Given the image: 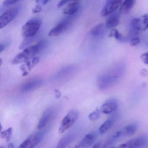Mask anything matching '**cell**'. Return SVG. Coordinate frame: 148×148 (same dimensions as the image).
Wrapping results in <instances>:
<instances>
[{"label":"cell","instance_id":"cell-1","mask_svg":"<svg viewBox=\"0 0 148 148\" xmlns=\"http://www.w3.org/2000/svg\"><path fill=\"white\" fill-rule=\"evenodd\" d=\"M46 45V41L41 40L35 45L26 47L15 57L12 60V64L14 65L18 64L32 59L45 47Z\"/></svg>","mask_w":148,"mask_h":148},{"label":"cell","instance_id":"cell-2","mask_svg":"<svg viewBox=\"0 0 148 148\" xmlns=\"http://www.w3.org/2000/svg\"><path fill=\"white\" fill-rule=\"evenodd\" d=\"M41 26V21L38 18L29 20L22 27L21 34L26 38H32L38 32Z\"/></svg>","mask_w":148,"mask_h":148},{"label":"cell","instance_id":"cell-3","mask_svg":"<svg viewBox=\"0 0 148 148\" xmlns=\"http://www.w3.org/2000/svg\"><path fill=\"white\" fill-rule=\"evenodd\" d=\"M117 70L114 72L108 73V74L101 75L99 77L98 84L100 90H104L110 88L116 83L119 77V74H121L120 72L117 71Z\"/></svg>","mask_w":148,"mask_h":148},{"label":"cell","instance_id":"cell-4","mask_svg":"<svg viewBox=\"0 0 148 148\" xmlns=\"http://www.w3.org/2000/svg\"><path fill=\"white\" fill-rule=\"evenodd\" d=\"M138 128V125L137 124L133 123L129 125L116 132L115 134L112 135L106 141V142L108 145H110L119 138L132 136L136 133Z\"/></svg>","mask_w":148,"mask_h":148},{"label":"cell","instance_id":"cell-5","mask_svg":"<svg viewBox=\"0 0 148 148\" xmlns=\"http://www.w3.org/2000/svg\"><path fill=\"white\" fill-rule=\"evenodd\" d=\"M77 111L72 110L69 112L61 122L58 132L60 134L64 133L66 131L71 128L77 121L78 117Z\"/></svg>","mask_w":148,"mask_h":148},{"label":"cell","instance_id":"cell-6","mask_svg":"<svg viewBox=\"0 0 148 148\" xmlns=\"http://www.w3.org/2000/svg\"><path fill=\"white\" fill-rule=\"evenodd\" d=\"M44 135L43 132H35L24 141L18 148H34L42 141Z\"/></svg>","mask_w":148,"mask_h":148},{"label":"cell","instance_id":"cell-7","mask_svg":"<svg viewBox=\"0 0 148 148\" xmlns=\"http://www.w3.org/2000/svg\"><path fill=\"white\" fill-rule=\"evenodd\" d=\"M71 22V18L70 17L61 20L57 25L50 30L48 34V36L55 37L63 33L70 27Z\"/></svg>","mask_w":148,"mask_h":148},{"label":"cell","instance_id":"cell-8","mask_svg":"<svg viewBox=\"0 0 148 148\" xmlns=\"http://www.w3.org/2000/svg\"><path fill=\"white\" fill-rule=\"evenodd\" d=\"M19 8L14 7L10 8L3 13L0 17V28L2 29L12 22L16 17L18 13Z\"/></svg>","mask_w":148,"mask_h":148},{"label":"cell","instance_id":"cell-9","mask_svg":"<svg viewBox=\"0 0 148 148\" xmlns=\"http://www.w3.org/2000/svg\"><path fill=\"white\" fill-rule=\"evenodd\" d=\"M123 3L120 0H108L106 1L105 4L101 11L102 17H105L115 12L121 6Z\"/></svg>","mask_w":148,"mask_h":148},{"label":"cell","instance_id":"cell-10","mask_svg":"<svg viewBox=\"0 0 148 148\" xmlns=\"http://www.w3.org/2000/svg\"><path fill=\"white\" fill-rule=\"evenodd\" d=\"M148 142L146 137H139L120 145L118 148H142L147 145Z\"/></svg>","mask_w":148,"mask_h":148},{"label":"cell","instance_id":"cell-11","mask_svg":"<svg viewBox=\"0 0 148 148\" xmlns=\"http://www.w3.org/2000/svg\"><path fill=\"white\" fill-rule=\"evenodd\" d=\"M118 106L117 100L115 99H111L102 105L100 108V112L103 114H110L116 110Z\"/></svg>","mask_w":148,"mask_h":148},{"label":"cell","instance_id":"cell-12","mask_svg":"<svg viewBox=\"0 0 148 148\" xmlns=\"http://www.w3.org/2000/svg\"><path fill=\"white\" fill-rule=\"evenodd\" d=\"M42 84L43 80L40 79H31L23 85L21 87V91L23 92H30L39 88Z\"/></svg>","mask_w":148,"mask_h":148},{"label":"cell","instance_id":"cell-13","mask_svg":"<svg viewBox=\"0 0 148 148\" xmlns=\"http://www.w3.org/2000/svg\"><path fill=\"white\" fill-rule=\"evenodd\" d=\"M40 60L39 57H35L25 62L24 64L21 66L20 69L22 72V76L24 77L27 76L31 70L39 63Z\"/></svg>","mask_w":148,"mask_h":148},{"label":"cell","instance_id":"cell-14","mask_svg":"<svg viewBox=\"0 0 148 148\" xmlns=\"http://www.w3.org/2000/svg\"><path fill=\"white\" fill-rule=\"evenodd\" d=\"M54 114V111L52 109H49L45 111L38 123V129L40 130L45 127L51 121Z\"/></svg>","mask_w":148,"mask_h":148},{"label":"cell","instance_id":"cell-15","mask_svg":"<svg viewBox=\"0 0 148 148\" xmlns=\"http://www.w3.org/2000/svg\"><path fill=\"white\" fill-rule=\"evenodd\" d=\"M81 3L78 1H71L64 9L63 13L66 15H74L79 10Z\"/></svg>","mask_w":148,"mask_h":148},{"label":"cell","instance_id":"cell-16","mask_svg":"<svg viewBox=\"0 0 148 148\" xmlns=\"http://www.w3.org/2000/svg\"><path fill=\"white\" fill-rule=\"evenodd\" d=\"M120 13L119 12H115L111 14L106 21V27L108 28H112L116 27L119 24Z\"/></svg>","mask_w":148,"mask_h":148},{"label":"cell","instance_id":"cell-17","mask_svg":"<svg viewBox=\"0 0 148 148\" xmlns=\"http://www.w3.org/2000/svg\"><path fill=\"white\" fill-rule=\"evenodd\" d=\"M76 138L75 133H71L64 136L60 140L56 148H66Z\"/></svg>","mask_w":148,"mask_h":148},{"label":"cell","instance_id":"cell-18","mask_svg":"<svg viewBox=\"0 0 148 148\" xmlns=\"http://www.w3.org/2000/svg\"><path fill=\"white\" fill-rule=\"evenodd\" d=\"M106 26L103 24H99L94 26L90 31L91 34L94 38H103L106 32Z\"/></svg>","mask_w":148,"mask_h":148},{"label":"cell","instance_id":"cell-19","mask_svg":"<svg viewBox=\"0 0 148 148\" xmlns=\"http://www.w3.org/2000/svg\"><path fill=\"white\" fill-rule=\"evenodd\" d=\"M136 1L133 0H125L123 1L119 7V13L125 14L130 12L135 5Z\"/></svg>","mask_w":148,"mask_h":148},{"label":"cell","instance_id":"cell-20","mask_svg":"<svg viewBox=\"0 0 148 148\" xmlns=\"http://www.w3.org/2000/svg\"><path fill=\"white\" fill-rule=\"evenodd\" d=\"M96 136L94 133L87 134L80 142L82 148H90L93 144L96 139Z\"/></svg>","mask_w":148,"mask_h":148},{"label":"cell","instance_id":"cell-21","mask_svg":"<svg viewBox=\"0 0 148 148\" xmlns=\"http://www.w3.org/2000/svg\"><path fill=\"white\" fill-rule=\"evenodd\" d=\"M114 121H115V119L112 117L105 121L99 129V133L101 135L105 134L113 125Z\"/></svg>","mask_w":148,"mask_h":148},{"label":"cell","instance_id":"cell-22","mask_svg":"<svg viewBox=\"0 0 148 148\" xmlns=\"http://www.w3.org/2000/svg\"><path fill=\"white\" fill-rule=\"evenodd\" d=\"M109 37L110 38H114L119 41H123L124 40L123 36L120 32L115 28L112 29L109 33Z\"/></svg>","mask_w":148,"mask_h":148},{"label":"cell","instance_id":"cell-23","mask_svg":"<svg viewBox=\"0 0 148 148\" xmlns=\"http://www.w3.org/2000/svg\"><path fill=\"white\" fill-rule=\"evenodd\" d=\"M141 31H144L148 29V14H145L139 18Z\"/></svg>","mask_w":148,"mask_h":148},{"label":"cell","instance_id":"cell-24","mask_svg":"<svg viewBox=\"0 0 148 148\" xmlns=\"http://www.w3.org/2000/svg\"><path fill=\"white\" fill-rule=\"evenodd\" d=\"M12 132L13 128L12 127H10L5 130L1 131L0 134V136L1 138L5 139L7 142H8L11 139Z\"/></svg>","mask_w":148,"mask_h":148},{"label":"cell","instance_id":"cell-25","mask_svg":"<svg viewBox=\"0 0 148 148\" xmlns=\"http://www.w3.org/2000/svg\"><path fill=\"white\" fill-rule=\"evenodd\" d=\"M100 116V111L99 110H96L94 111L89 114L88 118L92 121H95L98 119Z\"/></svg>","mask_w":148,"mask_h":148},{"label":"cell","instance_id":"cell-26","mask_svg":"<svg viewBox=\"0 0 148 148\" xmlns=\"http://www.w3.org/2000/svg\"><path fill=\"white\" fill-rule=\"evenodd\" d=\"M19 1L18 0H6L3 2V6L5 7H8L18 3Z\"/></svg>","mask_w":148,"mask_h":148},{"label":"cell","instance_id":"cell-27","mask_svg":"<svg viewBox=\"0 0 148 148\" xmlns=\"http://www.w3.org/2000/svg\"><path fill=\"white\" fill-rule=\"evenodd\" d=\"M140 40L138 38H134L132 39L130 41V44L132 47L136 46L140 43Z\"/></svg>","mask_w":148,"mask_h":148},{"label":"cell","instance_id":"cell-28","mask_svg":"<svg viewBox=\"0 0 148 148\" xmlns=\"http://www.w3.org/2000/svg\"><path fill=\"white\" fill-rule=\"evenodd\" d=\"M140 58L145 64L148 65V52L142 54Z\"/></svg>","mask_w":148,"mask_h":148},{"label":"cell","instance_id":"cell-29","mask_svg":"<svg viewBox=\"0 0 148 148\" xmlns=\"http://www.w3.org/2000/svg\"><path fill=\"white\" fill-rule=\"evenodd\" d=\"M71 1H68V0H64V1H59L58 3V8H60L61 7L63 6L65 4H67L68 2H70Z\"/></svg>","mask_w":148,"mask_h":148},{"label":"cell","instance_id":"cell-30","mask_svg":"<svg viewBox=\"0 0 148 148\" xmlns=\"http://www.w3.org/2000/svg\"><path fill=\"white\" fill-rule=\"evenodd\" d=\"M41 9H42L40 5H38L33 9L32 12L34 14L38 13L41 11Z\"/></svg>","mask_w":148,"mask_h":148},{"label":"cell","instance_id":"cell-31","mask_svg":"<svg viewBox=\"0 0 148 148\" xmlns=\"http://www.w3.org/2000/svg\"><path fill=\"white\" fill-rule=\"evenodd\" d=\"M61 96V93L59 90H54V96L56 99H59Z\"/></svg>","mask_w":148,"mask_h":148},{"label":"cell","instance_id":"cell-32","mask_svg":"<svg viewBox=\"0 0 148 148\" xmlns=\"http://www.w3.org/2000/svg\"><path fill=\"white\" fill-rule=\"evenodd\" d=\"M6 44H1L0 45V52H2L5 50V48L6 47Z\"/></svg>","mask_w":148,"mask_h":148},{"label":"cell","instance_id":"cell-33","mask_svg":"<svg viewBox=\"0 0 148 148\" xmlns=\"http://www.w3.org/2000/svg\"><path fill=\"white\" fill-rule=\"evenodd\" d=\"M101 145H102L101 142H99L94 145L92 148H101Z\"/></svg>","mask_w":148,"mask_h":148},{"label":"cell","instance_id":"cell-34","mask_svg":"<svg viewBox=\"0 0 148 148\" xmlns=\"http://www.w3.org/2000/svg\"><path fill=\"white\" fill-rule=\"evenodd\" d=\"M147 73H148V72H147V71H146L145 69H143V70H142V71H141V74L143 76H146L147 74Z\"/></svg>","mask_w":148,"mask_h":148},{"label":"cell","instance_id":"cell-35","mask_svg":"<svg viewBox=\"0 0 148 148\" xmlns=\"http://www.w3.org/2000/svg\"><path fill=\"white\" fill-rule=\"evenodd\" d=\"M81 147V144H80V142L79 143L75 145L74 146H73L71 148H80Z\"/></svg>","mask_w":148,"mask_h":148},{"label":"cell","instance_id":"cell-36","mask_svg":"<svg viewBox=\"0 0 148 148\" xmlns=\"http://www.w3.org/2000/svg\"><path fill=\"white\" fill-rule=\"evenodd\" d=\"M49 1H47V0H44V1H40V2H41L42 3V5H45L46 4H47V2H49Z\"/></svg>","mask_w":148,"mask_h":148},{"label":"cell","instance_id":"cell-37","mask_svg":"<svg viewBox=\"0 0 148 148\" xmlns=\"http://www.w3.org/2000/svg\"><path fill=\"white\" fill-rule=\"evenodd\" d=\"M8 148H14V144L12 143H10L8 144Z\"/></svg>","mask_w":148,"mask_h":148},{"label":"cell","instance_id":"cell-38","mask_svg":"<svg viewBox=\"0 0 148 148\" xmlns=\"http://www.w3.org/2000/svg\"><path fill=\"white\" fill-rule=\"evenodd\" d=\"M0 63H1V65L2 64V60L1 58L0 59Z\"/></svg>","mask_w":148,"mask_h":148},{"label":"cell","instance_id":"cell-39","mask_svg":"<svg viewBox=\"0 0 148 148\" xmlns=\"http://www.w3.org/2000/svg\"><path fill=\"white\" fill-rule=\"evenodd\" d=\"M0 148H4V147H3V146H1V147H0Z\"/></svg>","mask_w":148,"mask_h":148},{"label":"cell","instance_id":"cell-40","mask_svg":"<svg viewBox=\"0 0 148 148\" xmlns=\"http://www.w3.org/2000/svg\"></svg>","mask_w":148,"mask_h":148}]
</instances>
